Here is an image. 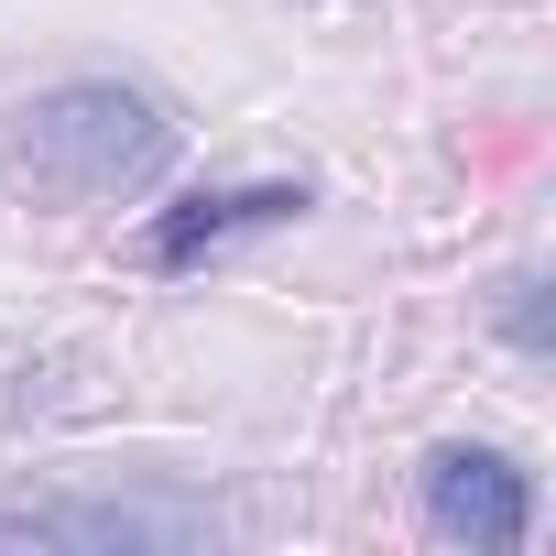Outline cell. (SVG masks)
<instances>
[{
    "label": "cell",
    "instance_id": "obj_1",
    "mask_svg": "<svg viewBox=\"0 0 556 556\" xmlns=\"http://www.w3.org/2000/svg\"><path fill=\"white\" fill-rule=\"evenodd\" d=\"M12 164L66 207H110V197L164 186L175 121H164V99H142L121 77H77V88H45L34 110H12Z\"/></svg>",
    "mask_w": 556,
    "mask_h": 556
},
{
    "label": "cell",
    "instance_id": "obj_2",
    "mask_svg": "<svg viewBox=\"0 0 556 556\" xmlns=\"http://www.w3.org/2000/svg\"><path fill=\"white\" fill-rule=\"evenodd\" d=\"M0 545H88V556H186V545H218V513L186 502V491H55V502H12L0 513Z\"/></svg>",
    "mask_w": 556,
    "mask_h": 556
},
{
    "label": "cell",
    "instance_id": "obj_3",
    "mask_svg": "<svg viewBox=\"0 0 556 556\" xmlns=\"http://www.w3.org/2000/svg\"><path fill=\"white\" fill-rule=\"evenodd\" d=\"M426 523L469 556H513L534 534V480L502 447H437L426 458Z\"/></svg>",
    "mask_w": 556,
    "mask_h": 556
},
{
    "label": "cell",
    "instance_id": "obj_4",
    "mask_svg": "<svg viewBox=\"0 0 556 556\" xmlns=\"http://www.w3.org/2000/svg\"><path fill=\"white\" fill-rule=\"evenodd\" d=\"M317 197L295 186V175H273V186H197V197H175L153 229H142V262L153 273H197L218 240H240V229H285V218H306Z\"/></svg>",
    "mask_w": 556,
    "mask_h": 556
},
{
    "label": "cell",
    "instance_id": "obj_5",
    "mask_svg": "<svg viewBox=\"0 0 556 556\" xmlns=\"http://www.w3.org/2000/svg\"><path fill=\"white\" fill-rule=\"evenodd\" d=\"M502 328H513V350L523 361H545L556 339H545V273H513V285H502Z\"/></svg>",
    "mask_w": 556,
    "mask_h": 556
}]
</instances>
